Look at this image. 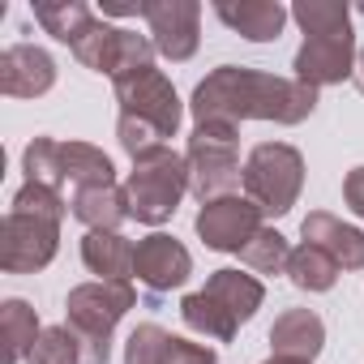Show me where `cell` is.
<instances>
[{
  "label": "cell",
  "mask_w": 364,
  "mask_h": 364,
  "mask_svg": "<svg viewBox=\"0 0 364 364\" xmlns=\"http://www.w3.org/2000/svg\"><path fill=\"white\" fill-rule=\"evenodd\" d=\"M215 360H219L215 347L167 334L154 321H141L124 343V364H215Z\"/></svg>",
  "instance_id": "13"
},
{
  "label": "cell",
  "mask_w": 364,
  "mask_h": 364,
  "mask_svg": "<svg viewBox=\"0 0 364 364\" xmlns=\"http://www.w3.org/2000/svg\"><path fill=\"white\" fill-rule=\"evenodd\" d=\"M240 262L257 274H287V262H291V245L283 232L274 228H262L245 249H240Z\"/></svg>",
  "instance_id": "27"
},
{
  "label": "cell",
  "mask_w": 364,
  "mask_h": 364,
  "mask_svg": "<svg viewBox=\"0 0 364 364\" xmlns=\"http://www.w3.org/2000/svg\"><path fill=\"white\" fill-rule=\"evenodd\" d=\"M189 112L198 124L206 120H228L236 129L240 120L304 124L317 112V90L296 77H274V73L245 69V65H219L198 82Z\"/></svg>",
  "instance_id": "1"
},
{
  "label": "cell",
  "mask_w": 364,
  "mask_h": 364,
  "mask_svg": "<svg viewBox=\"0 0 364 364\" xmlns=\"http://www.w3.org/2000/svg\"><path fill=\"white\" fill-rule=\"evenodd\" d=\"M22 171H26V185H43V189L60 193V185H65V141L35 137L22 150Z\"/></svg>",
  "instance_id": "25"
},
{
  "label": "cell",
  "mask_w": 364,
  "mask_h": 364,
  "mask_svg": "<svg viewBox=\"0 0 364 364\" xmlns=\"http://www.w3.org/2000/svg\"><path fill=\"white\" fill-rule=\"evenodd\" d=\"M35 22H39L52 39L77 48V39H82L99 18H95L90 5H82V0H39V5H35Z\"/></svg>",
  "instance_id": "21"
},
{
  "label": "cell",
  "mask_w": 364,
  "mask_h": 364,
  "mask_svg": "<svg viewBox=\"0 0 364 364\" xmlns=\"http://www.w3.org/2000/svg\"><path fill=\"white\" fill-rule=\"evenodd\" d=\"M351 82H355V90L364 95V52L355 56V69H351Z\"/></svg>",
  "instance_id": "31"
},
{
  "label": "cell",
  "mask_w": 364,
  "mask_h": 364,
  "mask_svg": "<svg viewBox=\"0 0 364 364\" xmlns=\"http://www.w3.org/2000/svg\"><path fill=\"white\" fill-rule=\"evenodd\" d=\"M56 249H60V223L56 219L9 210L5 223H0V266L9 274H35V270L52 266Z\"/></svg>",
  "instance_id": "8"
},
{
  "label": "cell",
  "mask_w": 364,
  "mask_h": 364,
  "mask_svg": "<svg viewBox=\"0 0 364 364\" xmlns=\"http://www.w3.org/2000/svg\"><path fill=\"white\" fill-rule=\"evenodd\" d=\"M137 304L133 283H77L65 300V326L77 334L86 364H107L112 360V330L120 317Z\"/></svg>",
  "instance_id": "4"
},
{
  "label": "cell",
  "mask_w": 364,
  "mask_h": 364,
  "mask_svg": "<svg viewBox=\"0 0 364 364\" xmlns=\"http://www.w3.org/2000/svg\"><path fill=\"white\" fill-rule=\"evenodd\" d=\"M215 18L228 26V31H236V35H245L249 43H270V39H279L283 35V26H287V9L279 5V0H219L215 5Z\"/></svg>",
  "instance_id": "16"
},
{
  "label": "cell",
  "mask_w": 364,
  "mask_h": 364,
  "mask_svg": "<svg viewBox=\"0 0 364 364\" xmlns=\"http://www.w3.org/2000/svg\"><path fill=\"white\" fill-rule=\"evenodd\" d=\"M193 228H198V236H202L206 249H215V253H240L266 223H262V210L249 198L232 193V198L206 202L198 210V223Z\"/></svg>",
  "instance_id": "11"
},
{
  "label": "cell",
  "mask_w": 364,
  "mask_h": 364,
  "mask_svg": "<svg viewBox=\"0 0 364 364\" xmlns=\"http://www.w3.org/2000/svg\"><path fill=\"white\" fill-rule=\"evenodd\" d=\"M287 279H291V287H300V291H330V287L338 283V262H334L326 249L300 240V245L291 249Z\"/></svg>",
  "instance_id": "23"
},
{
  "label": "cell",
  "mask_w": 364,
  "mask_h": 364,
  "mask_svg": "<svg viewBox=\"0 0 364 364\" xmlns=\"http://www.w3.org/2000/svg\"><path fill=\"white\" fill-rule=\"evenodd\" d=\"M73 56H77L86 69H95V73L120 77V73H129V69L154 65V43H150V35H137V31H120V26L95 22V26L77 39Z\"/></svg>",
  "instance_id": "9"
},
{
  "label": "cell",
  "mask_w": 364,
  "mask_h": 364,
  "mask_svg": "<svg viewBox=\"0 0 364 364\" xmlns=\"http://www.w3.org/2000/svg\"><path fill=\"white\" fill-rule=\"evenodd\" d=\"M133 257H137V245L124 232H86L82 240V262L99 283H129Z\"/></svg>",
  "instance_id": "18"
},
{
  "label": "cell",
  "mask_w": 364,
  "mask_h": 364,
  "mask_svg": "<svg viewBox=\"0 0 364 364\" xmlns=\"http://www.w3.org/2000/svg\"><path fill=\"white\" fill-rule=\"evenodd\" d=\"M291 18L304 31V43L296 52V82L321 90L338 86L355 69V35H351V9L343 0H296Z\"/></svg>",
  "instance_id": "2"
},
{
  "label": "cell",
  "mask_w": 364,
  "mask_h": 364,
  "mask_svg": "<svg viewBox=\"0 0 364 364\" xmlns=\"http://www.w3.org/2000/svg\"><path fill=\"white\" fill-rule=\"evenodd\" d=\"M343 202L351 206V215L364 219V167H351L347 180H343Z\"/></svg>",
  "instance_id": "30"
},
{
  "label": "cell",
  "mask_w": 364,
  "mask_h": 364,
  "mask_svg": "<svg viewBox=\"0 0 364 364\" xmlns=\"http://www.w3.org/2000/svg\"><path fill=\"white\" fill-rule=\"evenodd\" d=\"M26 364H86V351L69 326H48L39 334V343L31 347Z\"/></svg>",
  "instance_id": "28"
},
{
  "label": "cell",
  "mask_w": 364,
  "mask_h": 364,
  "mask_svg": "<svg viewBox=\"0 0 364 364\" xmlns=\"http://www.w3.org/2000/svg\"><path fill=\"white\" fill-rule=\"evenodd\" d=\"M360 14H364V5H360Z\"/></svg>",
  "instance_id": "33"
},
{
  "label": "cell",
  "mask_w": 364,
  "mask_h": 364,
  "mask_svg": "<svg viewBox=\"0 0 364 364\" xmlns=\"http://www.w3.org/2000/svg\"><path fill=\"white\" fill-rule=\"evenodd\" d=\"M189 193V163L185 154H176L171 146L133 159V171L124 180V198H129V219L159 228L180 210V198Z\"/></svg>",
  "instance_id": "5"
},
{
  "label": "cell",
  "mask_w": 364,
  "mask_h": 364,
  "mask_svg": "<svg viewBox=\"0 0 364 364\" xmlns=\"http://www.w3.org/2000/svg\"><path fill=\"white\" fill-rule=\"evenodd\" d=\"M189 193L206 206L215 198H232L236 185H245V167H240V129L228 120H206L193 124L189 146Z\"/></svg>",
  "instance_id": "3"
},
{
  "label": "cell",
  "mask_w": 364,
  "mask_h": 364,
  "mask_svg": "<svg viewBox=\"0 0 364 364\" xmlns=\"http://www.w3.org/2000/svg\"><path fill=\"white\" fill-rule=\"evenodd\" d=\"M304 189V159L287 141H262L245 159V193L262 215H287Z\"/></svg>",
  "instance_id": "6"
},
{
  "label": "cell",
  "mask_w": 364,
  "mask_h": 364,
  "mask_svg": "<svg viewBox=\"0 0 364 364\" xmlns=\"http://www.w3.org/2000/svg\"><path fill=\"white\" fill-rule=\"evenodd\" d=\"M270 347L274 355H287V360H317V351L326 347V321L313 313V309H287L274 317L270 326Z\"/></svg>",
  "instance_id": "17"
},
{
  "label": "cell",
  "mask_w": 364,
  "mask_h": 364,
  "mask_svg": "<svg viewBox=\"0 0 364 364\" xmlns=\"http://www.w3.org/2000/svg\"><path fill=\"white\" fill-rule=\"evenodd\" d=\"M0 321H5V338H9V364L26 360L31 347H35L39 334H43L35 309H31L26 300H5V304H0Z\"/></svg>",
  "instance_id": "26"
},
{
  "label": "cell",
  "mask_w": 364,
  "mask_h": 364,
  "mask_svg": "<svg viewBox=\"0 0 364 364\" xmlns=\"http://www.w3.org/2000/svg\"><path fill=\"white\" fill-rule=\"evenodd\" d=\"M133 274L150 296H163L171 287H185L193 274V257L167 232H154L146 240H137V257H133Z\"/></svg>",
  "instance_id": "12"
},
{
  "label": "cell",
  "mask_w": 364,
  "mask_h": 364,
  "mask_svg": "<svg viewBox=\"0 0 364 364\" xmlns=\"http://www.w3.org/2000/svg\"><path fill=\"white\" fill-rule=\"evenodd\" d=\"M112 86H116L120 116H133L141 124H154L163 137H176L185 107H180V95H176V86L167 82L163 69L141 65V69H129V73L112 77Z\"/></svg>",
  "instance_id": "7"
},
{
  "label": "cell",
  "mask_w": 364,
  "mask_h": 364,
  "mask_svg": "<svg viewBox=\"0 0 364 364\" xmlns=\"http://www.w3.org/2000/svg\"><path fill=\"white\" fill-rule=\"evenodd\" d=\"M300 236H304L309 245L326 249V253L338 262V270H364V232L351 228V223H343V219H334L330 210L304 215Z\"/></svg>",
  "instance_id": "15"
},
{
  "label": "cell",
  "mask_w": 364,
  "mask_h": 364,
  "mask_svg": "<svg viewBox=\"0 0 364 364\" xmlns=\"http://www.w3.org/2000/svg\"><path fill=\"white\" fill-rule=\"evenodd\" d=\"M266 364H309V360H287V355H270Z\"/></svg>",
  "instance_id": "32"
},
{
  "label": "cell",
  "mask_w": 364,
  "mask_h": 364,
  "mask_svg": "<svg viewBox=\"0 0 364 364\" xmlns=\"http://www.w3.org/2000/svg\"><path fill=\"white\" fill-rule=\"evenodd\" d=\"M202 291H210L240 326L262 309V300H266V287H262V279L257 274H240V270H215L210 279H206V287Z\"/></svg>",
  "instance_id": "20"
},
{
  "label": "cell",
  "mask_w": 364,
  "mask_h": 364,
  "mask_svg": "<svg viewBox=\"0 0 364 364\" xmlns=\"http://www.w3.org/2000/svg\"><path fill=\"white\" fill-rule=\"evenodd\" d=\"M56 86V60L35 43H14L0 52V90L9 99H39Z\"/></svg>",
  "instance_id": "14"
},
{
  "label": "cell",
  "mask_w": 364,
  "mask_h": 364,
  "mask_svg": "<svg viewBox=\"0 0 364 364\" xmlns=\"http://www.w3.org/2000/svg\"><path fill=\"white\" fill-rule=\"evenodd\" d=\"M73 219L86 223L90 232H120V223L129 219V198L120 185H90V189H73Z\"/></svg>",
  "instance_id": "19"
},
{
  "label": "cell",
  "mask_w": 364,
  "mask_h": 364,
  "mask_svg": "<svg viewBox=\"0 0 364 364\" xmlns=\"http://www.w3.org/2000/svg\"><path fill=\"white\" fill-rule=\"evenodd\" d=\"M146 26H150V43L159 56H167L171 65L193 60L198 43H202V5L198 0H146Z\"/></svg>",
  "instance_id": "10"
},
{
  "label": "cell",
  "mask_w": 364,
  "mask_h": 364,
  "mask_svg": "<svg viewBox=\"0 0 364 364\" xmlns=\"http://www.w3.org/2000/svg\"><path fill=\"white\" fill-rule=\"evenodd\" d=\"M180 317H185L189 330H198V334H206V338H215V343H232L236 330H240V321H236L210 291L185 296V300H180Z\"/></svg>",
  "instance_id": "22"
},
{
  "label": "cell",
  "mask_w": 364,
  "mask_h": 364,
  "mask_svg": "<svg viewBox=\"0 0 364 364\" xmlns=\"http://www.w3.org/2000/svg\"><path fill=\"white\" fill-rule=\"evenodd\" d=\"M65 180L73 189H90V185H116V167L112 159L90 146V141H65Z\"/></svg>",
  "instance_id": "24"
},
{
  "label": "cell",
  "mask_w": 364,
  "mask_h": 364,
  "mask_svg": "<svg viewBox=\"0 0 364 364\" xmlns=\"http://www.w3.org/2000/svg\"><path fill=\"white\" fill-rule=\"evenodd\" d=\"M9 210H22V215H43V219H65V198L56 189H43V185H22L14 193V206Z\"/></svg>",
  "instance_id": "29"
}]
</instances>
